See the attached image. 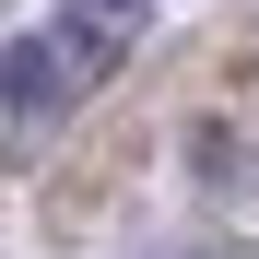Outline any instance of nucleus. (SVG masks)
Here are the masks:
<instances>
[{"instance_id":"obj_1","label":"nucleus","mask_w":259,"mask_h":259,"mask_svg":"<svg viewBox=\"0 0 259 259\" xmlns=\"http://www.w3.org/2000/svg\"><path fill=\"white\" fill-rule=\"evenodd\" d=\"M82 48L71 35H12V48H0V95H12V130H48L71 95H82Z\"/></svg>"},{"instance_id":"obj_2","label":"nucleus","mask_w":259,"mask_h":259,"mask_svg":"<svg viewBox=\"0 0 259 259\" xmlns=\"http://www.w3.org/2000/svg\"><path fill=\"white\" fill-rule=\"evenodd\" d=\"M142 24H153V0H59V35L82 48V71H118L142 48Z\"/></svg>"}]
</instances>
